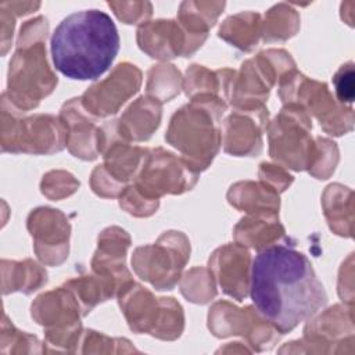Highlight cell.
I'll return each instance as SVG.
<instances>
[{"label":"cell","instance_id":"obj_4","mask_svg":"<svg viewBox=\"0 0 355 355\" xmlns=\"http://www.w3.org/2000/svg\"><path fill=\"white\" fill-rule=\"evenodd\" d=\"M225 110L223 98L197 96L171 119L165 140L176 147L197 172L205 169L219 150V118Z\"/></svg>","mask_w":355,"mask_h":355},{"label":"cell","instance_id":"obj_5","mask_svg":"<svg viewBox=\"0 0 355 355\" xmlns=\"http://www.w3.org/2000/svg\"><path fill=\"white\" fill-rule=\"evenodd\" d=\"M311 128L306 110L295 103H288L269 126L272 158L295 171L306 168L311 171L318 158L308 135Z\"/></svg>","mask_w":355,"mask_h":355},{"label":"cell","instance_id":"obj_17","mask_svg":"<svg viewBox=\"0 0 355 355\" xmlns=\"http://www.w3.org/2000/svg\"><path fill=\"white\" fill-rule=\"evenodd\" d=\"M223 7V1H184L180 4L179 10V19L182 22V28L193 40H196L201 46V43L207 37L209 26L215 24Z\"/></svg>","mask_w":355,"mask_h":355},{"label":"cell","instance_id":"obj_9","mask_svg":"<svg viewBox=\"0 0 355 355\" xmlns=\"http://www.w3.org/2000/svg\"><path fill=\"white\" fill-rule=\"evenodd\" d=\"M140 83L141 73L135 65L119 64L105 80L89 87L82 104L96 116H108L118 112L119 107L139 90Z\"/></svg>","mask_w":355,"mask_h":355},{"label":"cell","instance_id":"obj_13","mask_svg":"<svg viewBox=\"0 0 355 355\" xmlns=\"http://www.w3.org/2000/svg\"><path fill=\"white\" fill-rule=\"evenodd\" d=\"M184 33L187 32L175 21L158 19L146 22L139 28L137 42L140 49L154 58H172L178 54L190 55Z\"/></svg>","mask_w":355,"mask_h":355},{"label":"cell","instance_id":"obj_3","mask_svg":"<svg viewBox=\"0 0 355 355\" xmlns=\"http://www.w3.org/2000/svg\"><path fill=\"white\" fill-rule=\"evenodd\" d=\"M49 32L47 19L37 17L26 21L21 28L18 51L10 62L8 103L18 110H29L39 104L42 97L51 93L57 76L49 69L43 46ZM7 98V97H6Z\"/></svg>","mask_w":355,"mask_h":355},{"label":"cell","instance_id":"obj_6","mask_svg":"<svg viewBox=\"0 0 355 355\" xmlns=\"http://www.w3.org/2000/svg\"><path fill=\"white\" fill-rule=\"evenodd\" d=\"M190 245L180 232L164 233L154 245L139 247L132 263L136 273L158 290H171L189 259Z\"/></svg>","mask_w":355,"mask_h":355},{"label":"cell","instance_id":"obj_19","mask_svg":"<svg viewBox=\"0 0 355 355\" xmlns=\"http://www.w3.org/2000/svg\"><path fill=\"white\" fill-rule=\"evenodd\" d=\"M263 37L265 40H284L295 35L300 26V17L290 6L282 3L272 7L265 18Z\"/></svg>","mask_w":355,"mask_h":355},{"label":"cell","instance_id":"obj_18","mask_svg":"<svg viewBox=\"0 0 355 355\" xmlns=\"http://www.w3.org/2000/svg\"><path fill=\"white\" fill-rule=\"evenodd\" d=\"M261 26L262 21L259 14L240 12L225 21L220 26L219 36L233 46L248 51L257 46L258 39L262 35Z\"/></svg>","mask_w":355,"mask_h":355},{"label":"cell","instance_id":"obj_20","mask_svg":"<svg viewBox=\"0 0 355 355\" xmlns=\"http://www.w3.org/2000/svg\"><path fill=\"white\" fill-rule=\"evenodd\" d=\"M334 90L341 104H351L354 101V64L343 65L333 76Z\"/></svg>","mask_w":355,"mask_h":355},{"label":"cell","instance_id":"obj_12","mask_svg":"<svg viewBox=\"0 0 355 355\" xmlns=\"http://www.w3.org/2000/svg\"><path fill=\"white\" fill-rule=\"evenodd\" d=\"M268 122V110H237L225 121V151L233 155H254L262 147V129Z\"/></svg>","mask_w":355,"mask_h":355},{"label":"cell","instance_id":"obj_2","mask_svg":"<svg viewBox=\"0 0 355 355\" xmlns=\"http://www.w3.org/2000/svg\"><path fill=\"white\" fill-rule=\"evenodd\" d=\"M57 71L69 79L94 80L112 64L119 50L118 29L100 10H83L64 18L50 40Z\"/></svg>","mask_w":355,"mask_h":355},{"label":"cell","instance_id":"obj_14","mask_svg":"<svg viewBox=\"0 0 355 355\" xmlns=\"http://www.w3.org/2000/svg\"><path fill=\"white\" fill-rule=\"evenodd\" d=\"M78 107V98H73L61 110V121L64 126L69 128V132H67V144L75 157L94 159L98 153V129L94 130L93 121L85 118Z\"/></svg>","mask_w":355,"mask_h":355},{"label":"cell","instance_id":"obj_10","mask_svg":"<svg viewBox=\"0 0 355 355\" xmlns=\"http://www.w3.org/2000/svg\"><path fill=\"white\" fill-rule=\"evenodd\" d=\"M28 229L35 237V251L47 263L57 265L68 254L69 225L57 209L37 208L28 218Z\"/></svg>","mask_w":355,"mask_h":355},{"label":"cell","instance_id":"obj_15","mask_svg":"<svg viewBox=\"0 0 355 355\" xmlns=\"http://www.w3.org/2000/svg\"><path fill=\"white\" fill-rule=\"evenodd\" d=\"M161 105L157 98L140 97L115 125L116 133L125 140H146L158 128Z\"/></svg>","mask_w":355,"mask_h":355},{"label":"cell","instance_id":"obj_16","mask_svg":"<svg viewBox=\"0 0 355 355\" xmlns=\"http://www.w3.org/2000/svg\"><path fill=\"white\" fill-rule=\"evenodd\" d=\"M283 227L277 214H257L255 218H243L234 229L236 240L257 250H265L283 237Z\"/></svg>","mask_w":355,"mask_h":355},{"label":"cell","instance_id":"obj_11","mask_svg":"<svg viewBox=\"0 0 355 355\" xmlns=\"http://www.w3.org/2000/svg\"><path fill=\"white\" fill-rule=\"evenodd\" d=\"M250 254L241 244H227L218 248L209 258V269L222 290L241 301L250 290Z\"/></svg>","mask_w":355,"mask_h":355},{"label":"cell","instance_id":"obj_1","mask_svg":"<svg viewBox=\"0 0 355 355\" xmlns=\"http://www.w3.org/2000/svg\"><path fill=\"white\" fill-rule=\"evenodd\" d=\"M250 294L258 313L282 334L316 315L327 302L309 259L284 244L270 245L255 257Z\"/></svg>","mask_w":355,"mask_h":355},{"label":"cell","instance_id":"obj_7","mask_svg":"<svg viewBox=\"0 0 355 355\" xmlns=\"http://www.w3.org/2000/svg\"><path fill=\"white\" fill-rule=\"evenodd\" d=\"M62 121L51 115H35L25 119H15L11 112L3 108V151L49 154L64 147Z\"/></svg>","mask_w":355,"mask_h":355},{"label":"cell","instance_id":"obj_8","mask_svg":"<svg viewBox=\"0 0 355 355\" xmlns=\"http://www.w3.org/2000/svg\"><path fill=\"white\" fill-rule=\"evenodd\" d=\"M196 182L197 171L183 158H176L162 148H155L146 153L133 186L144 197L158 200L165 193L180 194L190 190Z\"/></svg>","mask_w":355,"mask_h":355}]
</instances>
